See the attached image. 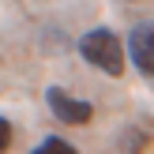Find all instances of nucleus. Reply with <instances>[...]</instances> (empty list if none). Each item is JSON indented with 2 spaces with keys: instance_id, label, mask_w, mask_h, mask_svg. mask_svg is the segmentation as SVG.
Returning a JSON list of instances; mask_svg holds the SVG:
<instances>
[{
  "instance_id": "obj_1",
  "label": "nucleus",
  "mask_w": 154,
  "mask_h": 154,
  "mask_svg": "<svg viewBox=\"0 0 154 154\" xmlns=\"http://www.w3.org/2000/svg\"><path fill=\"white\" fill-rule=\"evenodd\" d=\"M79 53H83V60H87L90 68H98V72H105V75H120L124 72V45L105 26L83 34L79 38Z\"/></svg>"
},
{
  "instance_id": "obj_2",
  "label": "nucleus",
  "mask_w": 154,
  "mask_h": 154,
  "mask_svg": "<svg viewBox=\"0 0 154 154\" xmlns=\"http://www.w3.org/2000/svg\"><path fill=\"white\" fill-rule=\"evenodd\" d=\"M45 98H49L53 117L64 120V124H90V117H94V105H90V102H79V98L64 94L60 87H49V90H45Z\"/></svg>"
},
{
  "instance_id": "obj_3",
  "label": "nucleus",
  "mask_w": 154,
  "mask_h": 154,
  "mask_svg": "<svg viewBox=\"0 0 154 154\" xmlns=\"http://www.w3.org/2000/svg\"><path fill=\"white\" fill-rule=\"evenodd\" d=\"M128 57H132V64L143 75L154 79V19L132 26V34H128Z\"/></svg>"
},
{
  "instance_id": "obj_4",
  "label": "nucleus",
  "mask_w": 154,
  "mask_h": 154,
  "mask_svg": "<svg viewBox=\"0 0 154 154\" xmlns=\"http://www.w3.org/2000/svg\"><path fill=\"white\" fill-rule=\"evenodd\" d=\"M147 147H150V128L132 124L120 132V154H147Z\"/></svg>"
},
{
  "instance_id": "obj_5",
  "label": "nucleus",
  "mask_w": 154,
  "mask_h": 154,
  "mask_svg": "<svg viewBox=\"0 0 154 154\" xmlns=\"http://www.w3.org/2000/svg\"><path fill=\"white\" fill-rule=\"evenodd\" d=\"M34 154H75V147L68 139H60V135H49V139H42L34 147Z\"/></svg>"
},
{
  "instance_id": "obj_6",
  "label": "nucleus",
  "mask_w": 154,
  "mask_h": 154,
  "mask_svg": "<svg viewBox=\"0 0 154 154\" xmlns=\"http://www.w3.org/2000/svg\"><path fill=\"white\" fill-rule=\"evenodd\" d=\"M8 147H11V120L0 117V154H4Z\"/></svg>"
}]
</instances>
